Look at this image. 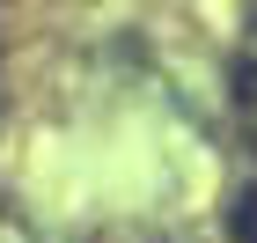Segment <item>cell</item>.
<instances>
[{
	"label": "cell",
	"mask_w": 257,
	"mask_h": 243,
	"mask_svg": "<svg viewBox=\"0 0 257 243\" xmlns=\"http://www.w3.org/2000/svg\"><path fill=\"white\" fill-rule=\"evenodd\" d=\"M235 243H257V184L242 192V206H235Z\"/></svg>",
	"instance_id": "1"
}]
</instances>
